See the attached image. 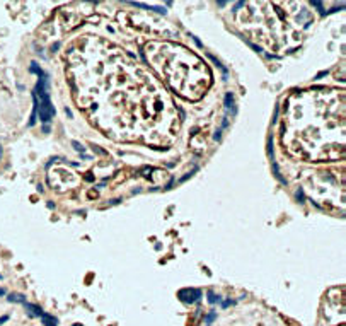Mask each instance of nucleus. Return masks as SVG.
Here are the masks:
<instances>
[{
    "label": "nucleus",
    "instance_id": "1",
    "mask_svg": "<svg viewBox=\"0 0 346 326\" xmlns=\"http://www.w3.org/2000/svg\"><path fill=\"white\" fill-rule=\"evenodd\" d=\"M38 94H39V118H41L43 123H50L53 120L55 109H53L50 96H48L46 89H44V79H41L39 84H38Z\"/></svg>",
    "mask_w": 346,
    "mask_h": 326
},
{
    "label": "nucleus",
    "instance_id": "2",
    "mask_svg": "<svg viewBox=\"0 0 346 326\" xmlns=\"http://www.w3.org/2000/svg\"><path fill=\"white\" fill-rule=\"evenodd\" d=\"M179 297L184 300V302H194V300L199 297V290L194 289H184L179 292Z\"/></svg>",
    "mask_w": 346,
    "mask_h": 326
},
{
    "label": "nucleus",
    "instance_id": "3",
    "mask_svg": "<svg viewBox=\"0 0 346 326\" xmlns=\"http://www.w3.org/2000/svg\"><path fill=\"white\" fill-rule=\"evenodd\" d=\"M41 318H43V323H44L46 326H56V319H55L53 316L44 314V312H43V314H41Z\"/></svg>",
    "mask_w": 346,
    "mask_h": 326
},
{
    "label": "nucleus",
    "instance_id": "4",
    "mask_svg": "<svg viewBox=\"0 0 346 326\" xmlns=\"http://www.w3.org/2000/svg\"><path fill=\"white\" fill-rule=\"evenodd\" d=\"M9 300H14V302H24V299H22V295H17V294L11 295V297H9Z\"/></svg>",
    "mask_w": 346,
    "mask_h": 326
},
{
    "label": "nucleus",
    "instance_id": "5",
    "mask_svg": "<svg viewBox=\"0 0 346 326\" xmlns=\"http://www.w3.org/2000/svg\"><path fill=\"white\" fill-rule=\"evenodd\" d=\"M4 294H5V290H4V289H0V295H4Z\"/></svg>",
    "mask_w": 346,
    "mask_h": 326
}]
</instances>
